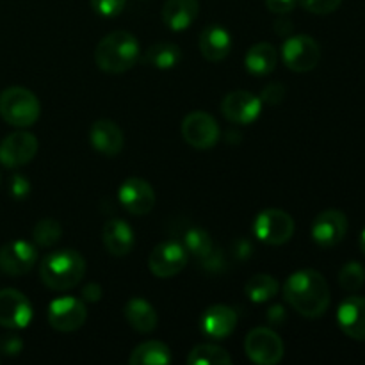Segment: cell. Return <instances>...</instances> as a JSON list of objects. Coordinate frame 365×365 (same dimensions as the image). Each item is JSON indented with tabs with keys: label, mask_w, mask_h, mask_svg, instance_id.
<instances>
[{
	"label": "cell",
	"mask_w": 365,
	"mask_h": 365,
	"mask_svg": "<svg viewBox=\"0 0 365 365\" xmlns=\"http://www.w3.org/2000/svg\"><path fill=\"white\" fill-rule=\"evenodd\" d=\"M337 324L353 341L365 342V298L349 296L339 305Z\"/></svg>",
	"instance_id": "ac0fdd59"
},
{
	"label": "cell",
	"mask_w": 365,
	"mask_h": 365,
	"mask_svg": "<svg viewBox=\"0 0 365 365\" xmlns=\"http://www.w3.org/2000/svg\"><path fill=\"white\" fill-rule=\"evenodd\" d=\"M198 46L202 56L209 63H221L227 59L232 50V36L221 25H209L200 34Z\"/></svg>",
	"instance_id": "ffe728a7"
},
{
	"label": "cell",
	"mask_w": 365,
	"mask_h": 365,
	"mask_svg": "<svg viewBox=\"0 0 365 365\" xmlns=\"http://www.w3.org/2000/svg\"><path fill=\"white\" fill-rule=\"evenodd\" d=\"M299 6L314 14H330L341 7L342 0H298Z\"/></svg>",
	"instance_id": "d6a6232c"
},
{
	"label": "cell",
	"mask_w": 365,
	"mask_h": 365,
	"mask_svg": "<svg viewBox=\"0 0 365 365\" xmlns=\"http://www.w3.org/2000/svg\"><path fill=\"white\" fill-rule=\"evenodd\" d=\"M237 327V312L228 305H212L203 312L200 319V330L205 337L227 339L234 334Z\"/></svg>",
	"instance_id": "e0dca14e"
},
{
	"label": "cell",
	"mask_w": 365,
	"mask_h": 365,
	"mask_svg": "<svg viewBox=\"0 0 365 365\" xmlns=\"http://www.w3.org/2000/svg\"><path fill=\"white\" fill-rule=\"evenodd\" d=\"M102 287H100L98 284H95V282H89V284L84 285V289H82V299L88 303H96L102 299Z\"/></svg>",
	"instance_id": "74e56055"
},
{
	"label": "cell",
	"mask_w": 365,
	"mask_h": 365,
	"mask_svg": "<svg viewBox=\"0 0 365 365\" xmlns=\"http://www.w3.org/2000/svg\"><path fill=\"white\" fill-rule=\"evenodd\" d=\"M365 284V267L360 262H348L339 271V285L346 292H359Z\"/></svg>",
	"instance_id": "4dcf8cb0"
},
{
	"label": "cell",
	"mask_w": 365,
	"mask_h": 365,
	"mask_svg": "<svg viewBox=\"0 0 365 365\" xmlns=\"http://www.w3.org/2000/svg\"><path fill=\"white\" fill-rule=\"evenodd\" d=\"M86 274V259L77 250H56L46 253L39 262V277L56 292L77 287Z\"/></svg>",
	"instance_id": "7a4b0ae2"
},
{
	"label": "cell",
	"mask_w": 365,
	"mask_h": 365,
	"mask_svg": "<svg viewBox=\"0 0 365 365\" xmlns=\"http://www.w3.org/2000/svg\"><path fill=\"white\" fill-rule=\"evenodd\" d=\"M285 98V86L278 84V82H271L260 93V100L262 103H267V106H278V103L284 102Z\"/></svg>",
	"instance_id": "836d02e7"
},
{
	"label": "cell",
	"mask_w": 365,
	"mask_h": 365,
	"mask_svg": "<svg viewBox=\"0 0 365 365\" xmlns=\"http://www.w3.org/2000/svg\"><path fill=\"white\" fill-rule=\"evenodd\" d=\"M141 46L134 34L114 31L103 36L95 48V63L106 73H125L139 61Z\"/></svg>",
	"instance_id": "3957f363"
},
{
	"label": "cell",
	"mask_w": 365,
	"mask_h": 365,
	"mask_svg": "<svg viewBox=\"0 0 365 365\" xmlns=\"http://www.w3.org/2000/svg\"><path fill=\"white\" fill-rule=\"evenodd\" d=\"M39 143L34 134L27 130H18L6 135L0 141V164L9 170L25 166L36 157Z\"/></svg>",
	"instance_id": "8fae6325"
},
{
	"label": "cell",
	"mask_w": 365,
	"mask_h": 365,
	"mask_svg": "<svg viewBox=\"0 0 365 365\" xmlns=\"http://www.w3.org/2000/svg\"><path fill=\"white\" fill-rule=\"evenodd\" d=\"M121 207L132 216H146L155 207V191L152 185L139 177H130L120 185L118 191Z\"/></svg>",
	"instance_id": "9a60e30c"
},
{
	"label": "cell",
	"mask_w": 365,
	"mask_h": 365,
	"mask_svg": "<svg viewBox=\"0 0 365 365\" xmlns=\"http://www.w3.org/2000/svg\"><path fill=\"white\" fill-rule=\"evenodd\" d=\"M0 182H2V173H0Z\"/></svg>",
	"instance_id": "b9f144b4"
},
{
	"label": "cell",
	"mask_w": 365,
	"mask_h": 365,
	"mask_svg": "<svg viewBox=\"0 0 365 365\" xmlns=\"http://www.w3.org/2000/svg\"><path fill=\"white\" fill-rule=\"evenodd\" d=\"M262 100L260 96L250 91H232L221 100V113L230 123L250 125L259 120L262 113Z\"/></svg>",
	"instance_id": "4fadbf2b"
},
{
	"label": "cell",
	"mask_w": 365,
	"mask_h": 365,
	"mask_svg": "<svg viewBox=\"0 0 365 365\" xmlns=\"http://www.w3.org/2000/svg\"><path fill=\"white\" fill-rule=\"evenodd\" d=\"M348 234V217L339 209H327L314 220L310 235L319 248H335Z\"/></svg>",
	"instance_id": "7c38bea8"
},
{
	"label": "cell",
	"mask_w": 365,
	"mask_h": 365,
	"mask_svg": "<svg viewBox=\"0 0 365 365\" xmlns=\"http://www.w3.org/2000/svg\"><path fill=\"white\" fill-rule=\"evenodd\" d=\"M31 182L24 175H14L9 182V192L14 200H25L31 195Z\"/></svg>",
	"instance_id": "d590c367"
},
{
	"label": "cell",
	"mask_w": 365,
	"mask_h": 365,
	"mask_svg": "<svg viewBox=\"0 0 365 365\" xmlns=\"http://www.w3.org/2000/svg\"><path fill=\"white\" fill-rule=\"evenodd\" d=\"M182 61L180 46L170 41H159L150 46L145 53V63L157 70H173Z\"/></svg>",
	"instance_id": "484cf974"
},
{
	"label": "cell",
	"mask_w": 365,
	"mask_h": 365,
	"mask_svg": "<svg viewBox=\"0 0 365 365\" xmlns=\"http://www.w3.org/2000/svg\"><path fill=\"white\" fill-rule=\"evenodd\" d=\"M294 220L282 209H264L253 221V234L269 246H282L294 235Z\"/></svg>",
	"instance_id": "5b68a950"
},
{
	"label": "cell",
	"mask_w": 365,
	"mask_h": 365,
	"mask_svg": "<svg viewBox=\"0 0 365 365\" xmlns=\"http://www.w3.org/2000/svg\"><path fill=\"white\" fill-rule=\"evenodd\" d=\"M88 319V309L84 302L73 296H63L48 305V323L53 330L70 334L84 327Z\"/></svg>",
	"instance_id": "30bf717a"
},
{
	"label": "cell",
	"mask_w": 365,
	"mask_h": 365,
	"mask_svg": "<svg viewBox=\"0 0 365 365\" xmlns=\"http://www.w3.org/2000/svg\"><path fill=\"white\" fill-rule=\"evenodd\" d=\"M278 291H280V284H278L277 278L264 273L252 277L245 285L246 298L253 303L269 302L278 294Z\"/></svg>",
	"instance_id": "4316f807"
},
{
	"label": "cell",
	"mask_w": 365,
	"mask_h": 365,
	"mask_svg": "<svg viewBox=\"0 0 365 365\" xmlns=\"http://www.w3.org/2000/svg\"><path fill=\"white\" fill-rule=\"evenodd\" d=\"M123 314L127 323L130 324L135 331H139V334H150V331H153L157 328L159 317H157L155 309H153L146 299H128L127 305H125L123 309Z\"/></svg>",
	"instance_id": "cb8c5ba5"
},
{
	"label": "cell",
	"mask_w": 365,
	"mask_h": 365,
	"mask_svg": "<svg viewBox=\"0 0 365 365\" xmlns=\"http://www.w3.org/2000/svg\"><path fill=\"white\" fill-rule=\"evenodd\" d=\"M182 138L189 146L196 150H210L221 138V128L216 118L203 110L189 113L182 121Z\"/></svg>",
	"instance_id": "ba28073f"
},
{
	"label": "cell",
	"mask_w": 365,
	"mask_h": 365,
	"mask_svg": "<svg viewBox=\"0 0 365 365\" xmlns=\"http://www.w3.org/2000/svg\"><path fill=\"white\" fill-rule=\"evenodd\" d=\"M282 292L285 303L307 319L324 316L331 302L328 282L316 269H299L292 273L285 280Z\"/></svg>",
	"instance_id": "6da1fadb"
},
{
	"label": "cell",
	"mask_w": 365,
	"mask_h": 365,
	"mask_svg": "<svg viewBox=\"0 0 365 365\" xmlns=\"http://www.w3.org/2000/svg\"><path fill=\"white\" fill-rule=\"evenodd\" d=\"M127 0H91V7L95 13L103 18H116L123 13Z\"/></svg>",
	"instance_id": "1f68e13d"
},
{
	"label": "cell",
	"mask_w": 365,
	"mask_h": 365,
	"mask_svg": "<svg viewBox=\"0 0 365 365\" xmlns=\"http://www.w3.org/2000/svg\"><path fill=\"white\" fill-rule=\"evenodd\" d=\"M246 356L257 365H277L284 359V341L267 327L253 328L245 339Z\"/></svg>",
	"instance_id": "8992f818"
},
{
	"label": "cell",
	"mask_w": 365,
	"mask_h": 365,
	"mask_svg": "<svg viewBox=\"0 0 365 365\" xmlns=\"http://www.w3.org/2000/svg\"><path fill=\"white\" fill-rule=\"evenodd\" d=\"M24 349V341L20 335L16 334H7L0 337V353L6 356H18Z\"/></svg>",
	"instance_id": "e575fe53"
},
{
	"label": "cell",
	"mask_w": 365,
	"mask_h": 365,
	"mask_svg": "<svg viewBox=\"0 0 365 365\" xmlns=\"http://www.w3.org/2000/svg\"><path fill=\"white\" fill-rule=\"evenodd\" d=\"M359 245H360V252L365 255V228L362 230V234H360V239H359Z\"/></svg>",
	"instance_id": "60d3db41"
},
{
	"label": "cell",
	"mask_w": 365,
	"mask_h": 365,
	"mask_svg": "<svg viewBox=\"0 0 365 365\" xmlns=\"http://www.w3.org/2000/svg\"><path fill=\"white\" fill-rule=\"evenodd\" d=\"M32 305L25 294L16 289H2L0 291V327L9 330H21L31 324Z\"/></svg>",
	"instance_id": "5bb4252c"
},
{
	"label": "cell",
	"mask_w": 365,
	"mask_h": 365,
	"mask_svg": "<svg viewBox=\"0 0 365 365\" xmlns=\"http://www.w3.org/2000/svg\"><path fill=\"white\" fill-rule=\"evenodd\" d=\"M198 13V0H166L163 7V21L168 29L180 32L195 24Z\"/></svg>",
	"instance_id": "7402d4cb"
},
{
	"label": "cell",
	"mask_w": 365,
	"mask_h": 365,
	"mask_svg": "<svg viewBox=\"0 0 365 365\" xmlns=\"http://www.w3.org/2000/svg\"><path fill=\"white\" fill-rule=\"evenodd\" d=\"M232 362L230 353L216 344H200L187 355L189 365H232Z\"/></svg>",
	"instance_id": "83f0119b"
},
{
	"label": "cell",
	"mask_w": 365,
	"mask_h": 365,
	"mask_svg": "<svg viewBox=\"0 0 365 365\" xmlns=\"http://www.w3.org/2000/svg\"><path fill=\"white\" fill-rule=\"evenodd\" d=\"M38 262L36 246L27 241H11L0 248V271L7 277L27 274Z\"/></svg>",
	"instance_id": "2e32d148"
},
{
	"label": "cell",
	"mask_w": 365,
	"mask_h": 365,
	"mask_svg": "<svg viewBox=\"0 0 365 365\" xmlns=\"http://www.w3.org/2000/svg\"><path fill=\"white\" fill-rule=\"evenodd\" d=\"M39 114H41V103L31 89L13 86L4 89L0 95V116L13 127H32L39 120Z\"/></svg>",
	"instance_id": "277c9868"
},
{
	"label": "cell",
	"mask_w": 365,
	"mask_h": 365,
	"mask_svg": "<svg viewBox=\"0 0 365 365\" xmlns=\"http://www.w3.org/2000/svg\"><path fill=\"white\" fill-rule=\"evenodd\" d=\"M32 237H34L36 245L41 248H52L63 237V227L59 221L46 217V220L36 223V227L32 228Z\"/></svg>",
	"instance_id": "f546056e"
},
{
	"label": "cell",
	"mask_w": 365,
	"mask_h": 365,
	"mask_svg": "<svg viewBox=\"0 0 365 365\" xmlns=\"http://www.w3.org/2000/svg\"><path fill=\"white\" fill-rule=\"evenodd\" d=\"M189 253L178 241H164L152 250L148 257V269L157 278L177 277L187 266Z\"/></svg>",
	"instance_id": "9c48e42d"
},
{
	"label": "cell",
	"mask_w": 365,
	"mask_h": 365,
	"mask_svg": "<svg viewBox=\"0 0 365 365\" xmlns=\"http://www.w3.org/2000/svg\"><path fill=\"white\" fill-rule=\"evenodd\" d=\"M266 317L269 321V324H273V327H282L287 321V312H285V309L282 305H273L266 312Z\"/></svg>",
	"instance_id": "f35d334b"
},
{
	"label": "cell",
	"mask_w": 365,
	"mask_h": 365,
	"mask_svg": "<svg viewBox=\"0 0 365 365\" xmlns=\"http://www.w3.org/2000/svg\"><path fill=\"white\" fill-rule=\"evenodd\" d=\"M89 143L93 150L106 157H114L123 150V130L110 120H98L89 130Z\"/></svg>",
	"instance_id": "d6986e66"
},
{
	"label": "cell",
	"mask_w": 365,
	"mask_h": 365,
	"mask_svg": "<svg viewBox=\"0 0 365 365\" xmlns=\"http://www.w3.org/2000/svg\"><path fill=\"white\" fill-rule=\"evenodd\" d=\"M282 61L296 73L312 71L321 61L319 43L307 34L287 36L282 45Z\"/></svg>",
	"instance_id": "52a82bcc"
},
{
	"label": "cell",
	"mask_w": 365,
	"mask_h": 365,
	"mask_svg": "<svg viewBox=\"0 0 365 365\" xmlns=\"http://www.w3.org/2000/svg\"><path fill=\"white\" fill-rule=\"evenodd\" d=\"M184 248L187 250L189 255L196 257L200 260H205L214 253V245L210 234L203 228H191L184 235Z\"/></svg>",
	"instance_id": "f1b7e54d"
},
{
	"label": "cell",
	"mask_w": 365,
	"mask_h": 365,
	"mask_svg": "<svg viewBox=\"0 0 365 365\" xmlns=\"http://www.w3.org/2000/svg\"><path fill=\"white\" fill-rule=\"evenodd\" d=\"M278 64V50L271 43L260 41L253 45L245 56V66L250 75L267 77L274 71Z\"/></svg>",
	"instance_id": "603a6c76"
},
{
	"label": "cell",
	"mask_w": 365,
	"mask_h": 365,
	"mask_svg": "<svg viewBox=\"0 0 365 365\" xmlns=\"http://www.w3.org/2000/svg\"><path fill=\"white\" fill-rule=\"evenodd\" d=\"M296 4L298 0H266V7L274 14H289Z\"/></svg>",
	"instance_id": "8d00e7d4"
},
{
	"label": "cell",
	"mask_w": 365,
	"mask_h": 365,
	"mask_svg": "<svg viewBox=\"0 0 365 365\" xmlns=\"http://www.w3.org/2000/svg\"><path fill=\"white\" fill-rule=\"evenodd\" d=\"M291 31L292 21L289 20V18H284V14H282V18H278V20L274 21V32H277L278 36H282V38H287V36H291Z\"/></svg>",
	"instance_id": "ab89813d"
},
{
	"label": "cell",
	"mask_w": 365,
	"mask_h": 365,
	"mask_svg": "<svg viewBox=\"0 0 365 365\" xmlns=\"http://www.w3.org/2000/svg\"><path fill=\"white\" fill-rule=\"evenodd\" d=\"M128 362L132 365H168L171 364V351L164 342L146 341L135 346Z\"/></svg>",
	"instance_id": "d4e9b609"
},
{
	"label": "cell",
	"mask_w": 365,
	"mask_h": 365,
	"mask_svg": "<svg viewBox=\"0 0 365 365\" xmlns=\"http://www.w3.org/2000/svg\"><path fill=\"white\" fill-rule=\"evenodd\" d=\"M102 241L107 252L114 257H125L134 250L135 235L130 225L123 220H109L103 225Z\"/></svg>",
	"instance_id": "44dd1931"
}]
</instances>
